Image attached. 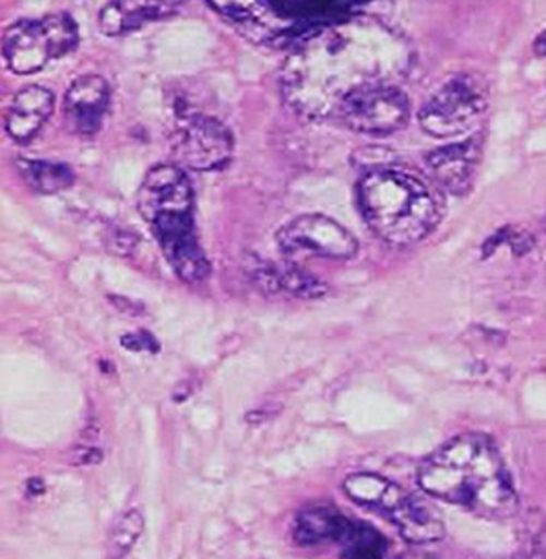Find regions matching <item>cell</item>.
<instances>
[{
	"label": "cell",
	"mask_w": 546,
	"mask_h": 559,
	"mask_svg": "<svg viewBox=\"0 0 546 559\" xmlns=\"http://www.w3.org/2000/svg\"><path fill=\"white\" fill-rule=\"evenodd\" d=\"M535 52L539 57H546V33L541 34L539 38L535 39Z\"/></svg>",
	"instance_id": "21"
},
{
	"label": "cell",
	"mask_w": 546,
	"mask_h": 559,
	"mask_svg": "<svg viewBox=\"0 0 546 559\" xmlns=\"http://www.w3.org/2000/svg\"><path fill=\"white\" fill-rule=\"evenodd\" d=\"M276 242L282 254L318 255L331 260H351L358 254V241L349 229L327 215H300L280 229Z\"/></svg>",
	"instance_id": "11"
},
{
	"label": "cell",
	"mask_w": 546,
	"mask_h": 559,
	"mask_svg": "<svg viewBox=\"0 0 546 559\" xmlns=\"http://www.w3.org/2000/svg\"><path fill=\"white\" fill-rule=\"evenodd\" d=\"M17 170L25 183L39 194H57L70 189L75 181L70 166L57 160L17 159Z\"/></svg>",
	"instance_id": "18"
},
{
	"label": "cell",
	"mask_w": 546,
	"mask_h": 559,
	"mask_svg": "<svg viewBox=\"0 0 546 559\" xmlns=\"http://www.w3.org/2000/svg\"><path fill=\"white\" fill-rule=\"evenodd\" d=\"M228 25L248 41L269 47H299L306 39L321 33L327 26L353 17V10L360 4L353 2H210Z\"/></svg>",
	"instance_id": "5"
},
{
	"label": "cell",
	"mask_w": 546,
	"mask_h": 559,
	"mask_svg": "<svg viewBox=\"0 0 546 559\" xmlns=\"http://www.w3.org/2000/svg\"><path fill=\"white\" fill-rule=\"evenodd\" d=\"M254 271L256 282L265 284L269 292L284 289L300 299H319L327 293V286L321 280L302 269L295 267L293 263L284 267L274 263H261V267H256Z\"/></svg>",
	"instance_id": "17"
},
{
	"label": "cell",
	"mask_w": 546,
	"mask_h": 559,
	"mask_svg": "<svg viewBox=\"0 0 546 559\" xmlns=\"http://www.w3.org/2000/svg\"><path fill=\"white\" fill-rule=\"evenodd\" d=\"M419 489L487 521L519 511L513 479L495 442L482 432H464L422 463Z\"/></svg>",
	"instance_id": "2"
},
{
	"label": "cell",
	"mask_w": 546,
	"mask_h": 559,
	"mask_svg": "<svg viewBox=\"0 0 546 559\" xmlns=\"http://www.w3.org/2000/svg\"><path fill=\"white\" fill-rule=\"evenodd\" d=\"M178 2H110L99 13V28L105 36H123L139 31L150 21L165 20L178 13Z\"/></svg>",
	"instance_id": "15"
},
{
	"label": "cell",
	"mask_w": 546,
	"mask_h": 559,
	"mask_svg": "<svg viewBox=\"0 0 546 559\" xmlns=\"http://www.w3.org/2000/svg\"><path fill=\"white\" fill-rule=\"evenodd\" d=\"M170 144L174 157L198 173L223 168L234 153V136L223 121L187 107L176 112Z\"/></svg>",
	"instance_id": "9"
},
{
	"label": "cell",
	"mask_w": 546,
	"mask_h": 559,
	"mask_svg": "<svg viewBox=\"0 0 546 559\" xmlns=\"http://www.w3.org/2000/svg\"><path fill=\"white\" fill-rule=\"evenodd\" d=\"M336 118L356 133L384 136L407 126L411 102L397 84H377L347 97Z\"/></svg>",
	"instance_id": "10"
},
{
	"label": "cell",
	"mask_w": 546,
	"mask_h": 559,
	"mask_svg": "<svg viewBox=\"0 0 546 559\" xmlns=\"http://www.w3.org/2000/svg\"><path fill=\"white\" fill-rule=\"evenodd\" d=\"M55 112V94L51 90L31 84L20 90L10 102L4 126L10 139L17 144H28L38 136Z\"/></svg>",
	"instance_id": "14"
},
{
	"label": "cell",
	"mask_w": 546,
	"mask_h": 559,
	"mask_svg": "<svg viewBox=\"0 0 546 559\" xmlns=\"http://www.w3.org/2000/svg\"><path fill=\"white\" fill-rule=\"evenodd\" d=\"M144 534V516L136 509H129L116 519L108 535V554L112 558H123L133 550Z\"/></svg>",
	"instance_id": "20"
},
{
	"label": "cell",
	"mask_w": 546,
	"mask_h": 559,
	"mask_svg": "<svg viewBox=\"0 0 546 559\" xmlns=\"http://www.w3.org/2000/svg\"><path fill=\"white\" fill-rule=\"evenodd\" d=\"M342 545V558L349 559L384 558L388 550V540L377 532L376 527L355 521L351 524Z\"/></svg>",
	"instance_id": "19"
},
{
	"label": "cell",
	"mask_w": 546,
	"mask_h": 559,
	"mask_svg": "<svg viewBox=\"0 0 546 559\" xmlns=\"http://www.w3.org/2000/svg\"><path fill=\"white\" fill-rule=\"evenodd\" d=\"M482 159V140L468 139L450 146L437 147L426 155V165L432 178L446 191L463 197L471 191Z\"/></svg>",
	"instance_id": "13"
},
{
	"label": "cell",
	"mask_w": 546,
	"mask_h": 559,
	"mask_svg": "<svg viewBox=\"0 0 546 559\" xmlns=\"http://www.w3.org/2000/svg\"><path fill=\"white\" fill-rule=\"evenodd\" d=\"M79 28L68 13H51L41 20H25L8 26L2 57L15 75H33L51 60L75 51Z\"/></svg>",
	"instance_id": "7"
},
{
	"label": "cell",
	"mask_w": 546,
	"mask_h": 559,
	"mask_svg": "<svg viewBox=\"0 0 546 559\" xmlns=\"http://www.w3.org/2000/svg\"><path fill=\"white\" fill-rule=\"evenodd\" d=\"M407 47L373 20L340 21L300 44L282 70V94L300 115L336 118L347 97L394 84L407 71Z\"/></svg>",
	"instance_id": "1"
},
{
	"label": "cell",
	"mask_w": 546,
	"mask_h": 559,
	"mask_svg": "<svg viewBox=\"0 0 546 559\" xmlns=\"http://www.w3.org/2000/svg\"><path fill=\"white\" fill-rule=\"evenodd\" d=\"M489 105V86L476 73H461L440 86L419 110L422 129L437 139L468 131Z\"/></svg>",
	"instance_id": "8"
},
{
	"label": "cell",
	"mask_w": 546,
	"mask_h": 559,
	"mask_svg": "<svg viewBox=\"0 0 546 559\" xmlns=\"http://www.w3.org/2000/svg\"><path fill=\"white\" fill-rule=\"evenodd\" d=\"M353 521L334 509L316 508L302 511L295 522V539L302 547H318L323 543H340L349 532Z\"/></svg>",
	"instance_id": "16"
},
{
	"label": "cell",
	"mask_w": 546,
	"mask_h": 559,
	"mask_svg": "<svg viewBox=\"0 0 546 559\" xmlns=\"http://www.w3.org/2000/svg\"><path fill=\"white\" fill-rule=\"evenodd\" d=\"M136 205L171 271L187 284L210 278L211 263L198 239L187 174L178 165L153 166L140 185Z\"/></svg>",
	"instance_id": "3"
},
{
	"label": "cell",
	"mask_w": 546,
	"mask_h": 559,
	"mask_svg": "<svg viewBox=\"0 0 546 559\" xmlns=\"http://www.w3.org/2000/svg\"><path fill=\"white\" fill-rule=\"evenodd\" d=\"M343 490L353 502L388 516L413 545H427L444 537V522L439 511L387 477L369 472L351 474L343 481Z\"/></svg>",
	"instance_id": "6"
},
{
	"label": "cell",
	"mask_w": 546,
	"mask_h": 559,
	"mask_svg": "<svg viewBox=\"0 0 546 559\" xmlns=\"http://www.w3.org/2000/svg\"><path fill=\"white\" fill-rule=\"evenodd\" d=\"M110 107V90L103 76L83 75L66 92V120L73 133L94 136L102 129Z\"/></svg>",
	"instance_id": "12"
},
{
	"label": "cell",
	"mask_w": 546,
	"mask_h": 559,
	"mask_svg": "<svg viewBox=\"0 0 546 559\" xmlns=\"http://www.w3.org/2000/svg\"><path fill=\"white\" fill-rule=\"evenodd\" d=\"M358 207L379 239L408 247L424 241L440 221V210L422 179L400 170H371L358 183Z\"/></svg>",
	"instance_id": "4"
}]
</instances>
